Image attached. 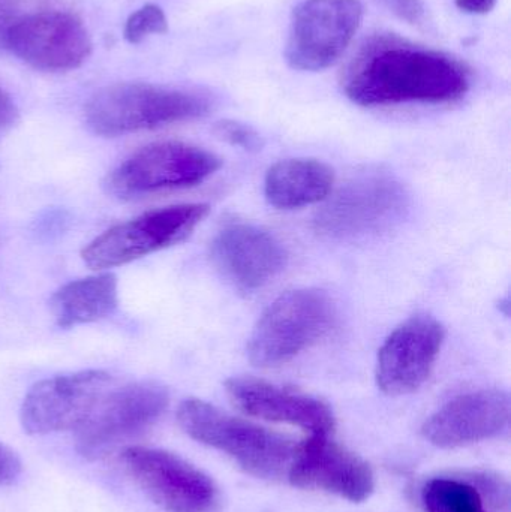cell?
I'll use <instances>...</instances> for the list:
<instances>
[{
    "mask_svg": "<svg viewBox=\"0 0 511 512\" xmlns=\"http://www.w3.org/2000/svg\"><path fill=\"white\" fill-rule=\"evenodd\" d=\"M470 87V68L461 60L389 35L366 42L342 78L347 98L362 107L446 104Z\"/></svg>",
    "mask_w": 511,
    "mask_h": 512,
    "instance_id": "cell-1",
    "label": "cell"
},
{
    "mask_svg": "<svg viewBox=\"0 0 511 512\" xmlns=\"http://www.w3.org/2000/svg\"><path fill=\"white\" fill-rule=\"evenodd\" d=\"M210 101L197 92L149 83H117L98 90L84 107L90 131L116 138L201 119Z\"/></svg>",
    "mask_w": 511,
    "mask_h": 512,
    "instance_id": "cell-2",
    "label": "cell"
},
{
    "mask_svg": "<svg viewBox=\"0 0 511 512\" xmlns=\"http://www.w3.org/2000/svg\"><path fill=\"white\" fill-rule=\"evenodd\" d=\"M177 421L194 441L227 454L243 471L257 478L282 477L296 451L285 436L233 417L204 400L180 403Z\"/></svg>",
    "mask_w": 511,
    "mask_h": 512,
    "instance_id": "cell-3",
    "label": "cell"
},
{
    "mask_svg": "<svg viewBox=\"0 0 511 512\" xmlns=\"http://www.w3.org/2000/svg\"><path fill=\"white\" fill-rule=\"evenodd\" d=\"M335 306L320 289H294L276 298L258 319L248 343L257 367H278L323 339L335 322Z\"/></svg>",
    "mask_w": 511,
    "mask_h": 512,
    "instance_id": "cell-4",
    "label": "cell"
},
{
    "mask_svg": "<svg viewBox=\"0 0 511 512\" xmlns=\"http://www.w3.org/2000/svg\"><path fill=\"white\" fill-rule=\"evenodd\" d=\"M221 158L179 141L150 144L132 153L105 179V191L119 200H137L168 189L191 188L212 177Z\"/></svg>",
    "mask_w": 511,
    "mask_h": 512,
    "instance_id": "cell-5",
    "label": "cell"
},
{
    "mask_svg": "<svg viewBox=\"0 0 511 512\" xmlns=\"http://www.w3.org/2000/svg\"><path fill=\"white\" fill-rule=\"evenodd\" d=\"M207 204H177L144 213L96 237L81 252L93 270L119 267L185 242L209 215Z\"/></svg>",
    "mask_w": 511,
    "mask_h": 512,
    "instance_id": "cell-6",
    "label": "cell"
},
{
    "mask_svg": "<svg viewBox=\"0 0 511 512\" xmlns=\"http://www.w3.org/2000/svg\"><path fill=\"white\" fill-rule=\"evenodd\" d=\"M362 20L360 0H303L291 14L285 60L297 71L330 68L347 50Z\"/></svg>",
    "mask_w": 511,
    "mask_h": 512,
    "instance_id": "cell-7",
    "label": "cell"
},
{
    "mask_svg": "<svg viewBox=\"0 0 511 512\" xmlns=\"http://www.w3.org/2000/svg\"><path fill=\"white\" fill-rule=\"evenodd\" d=\"M408 207L404 186L384 173L357 177L339 189L315 218L321 236L350 240L392 227Z\"/></svg>",
    "mask_w": 511,
    "mask_h": 512,
    "instance_id": "cell-8",
    "label": "cell"
},
{
    "mask_svg": "<svg viewBox=\"0 0 511 512\" xmlns=\"http://www.w3.org/2000/svg\"><path fill=\"white\" fill-rule=\"evenodd\" d=\"M167 388L156 382H134L102 397L77 429V451L87 460L110 454L120 442L150 429L167 411Z\"/></svg>",
    "mask_w": 511,
    "mask_h": 512,
    "instance_id": "cell-9",
    "label": "cell"
},
{
    "mask_svg": "<svg viewBox=\"0 0 511 512\" xmlns=\"http://www.w3.org/2000/svg\"><path fill=\"white\" fill-rule=\"evenodd\" d=\"M3 48L30 68L66 72L89 59L92 39L77 15L42 11L15 18L6 29Z\"/></svg>",
    "mask_w": 511,
    "mask_h": 512,
    "instance_id": "cell-10",
    "label": "cell"
},
{
    "mask_svg": "<svg viewBox=\"0 0 511 512\" xmlns=\"http://www.w3.org/2000/svg\"><path fill=\"white\" fill-rule=\"evenodd\" d=\"M120 462L134 483L165 512H210L215 507V483L176 454L128 447Z\"/></svg>",
    "mask_w": 511,
    "mask_h": 512,
    "instance_id": "cell-11",
    "label": "cell"
},
{
    "mask_svg": "<svg viewBox=\"0 0 511 512\" xmlns=\"http://www.w3.org/2000/svg\"><path fill=\"white\" fill-rule=\"evenodd\" d=\"M110 385L111 376L102 370H84L38 382L21 405L24 432L50 435L80 429Z\"/></svg>",
    "mask_w": 511,
    "mask_h": 512,
    "instance_id": "cell-12",
    "label": "cell"
},
{
    "mask_svg": "<svg viewBox=\"0 0 511 512\" xmlns=\"http://www.w3.org/2000/svg\"><path fill=\"white\" fill-rule=\"evenodd\" d=\"M446 340V328L429 315L402 322L378 351L377 385L387 396L419 390L434 370Z\"/></svg>",
    "mask_w": 511,
    "mask_h": 512,
    "instance_id": "cell-13",
    "label": "cell"
},
{
    "mask_svg": "<svg viewBox=\"0 0 511 512\" xmlns=\"http://www.w3.org/2000/svg\"><path fill=\"white\" fill-rule=\"evenodd\" d=\"M288 478L299 489L318 490L360 504L371 498L375 475L371 466L329 435H312L296 447Z\"/></svg>",
    "mask_w": 511,
    "mask_h": 512,
    "instance_id": "cell-14",
    "label": "cell"
},
{
    "mask_svg": "<svg viewBox=\"0 0 511 512\" xmlns=\"http://www.w3.org/2000/svg\"><path fill=\"white\" fill-rule=\"evenodd\" d=\"M219 273L240 291H257L287 264V252L269 231L249 224L222 228L210 246Z\"/></svg>",
    "mask_w": 511,
    "mask_h": 512,
    "instance_id": "cell-15",
    "label": "cell"
},
{
    "mask_svg": "<svg viewBox=\"0 0 511 512\" xmlns=\"http://www.w3.org/2000/svg\"><path fill=\"white\" fill-rule=\"evenodd\" d=\"M225 390L234 406L251 417L291 424L312 435H330L335 429L330 406L309 394L251 376L228 379Z\"/></svg>",
    "mask_w": 511,
    "mask_h": 512,
    "instance_id": "cell-16",
    "label": "cell"
},
{
    "mask_svg": "<svg viewBox=\"0 0 511 512\" xmlns=\"http://www.w3.org/2000/svg\"><path fill=\"white\" fill-rule=\"evenodd\" d=\"M509 421V394L479 390L455 397L438 409L423 426V435L435 447L459 448L501 435Z\"/></svg>",
    "mask_w": 511,
    "mask_h": 512,
    "instance_id": "cell-17",
    "label": "cell"
},
{
    "mask_svg": "<svg viewBox=\"0 0 511 512\" xmlns=\"http://www.w3.org/2000/svg\"><path fill=\"white\" fill-rule=\"evenodd\" d=\"M335 173L317 159H285L267 171L264 194L279 210L302 209L327 200Z\"/></svg>",
    "mask_w": 511,
    "mask_h": 512,
    "instance_id": "cell-18",
    "label": "cell"
},
{
    "mask_svg": "<svg viewBox=\"0 0 511 512\" xmlns=\"http://www.w3.org/2000/svg\"><path fill=\"white\" fill-rule=\"evenodd\" d=\"M50 307L60 328L99 321L117 307L116 277L105 273L72 280L56 291Z\"/></svg>",
    "mask_w": 511,
    "mask_h": 512,
    "instance_id": "cell-19",
    "label": "cell"
},
{
    "mask_svg": "<svg viewBox=\"0 0 511 512\" xmlns=\"http://www.w3.org/2000/svg\"><path fill=\"white\" fill-rule=\"evenodd\" d=\"M426 512H485L479 489L452 478H434L423 487Z\"/></svg>",
    "mask_w": 511,
    "mask_h": 512,
    "instance_id": "cell-20",
    "label": "cell"
},
{
    "mask_svg": "<svg viewBox=\"0 0 511 512\" xmlns=\"http://www.w3.org/2000/svg\"><path fill=\"white\" fill-rule=\"evenodd\" d=\"M168 30V21L161 6L147 3L137 11L132 12L126 20L123 35L129 44H140L147 36L159 35Z\"/></svg>",
    "mask_w": 511,
    "mask_h": 512,
    "instance_id": "cell-21",
    "label": "cell"
},
{
    "mask_svg": "<svg viewBox=\"0 0 511 512\" xmlns=\"http://www.w3.org/2000/svg\"><path fill=\"white\" fill-rule=\"evenodd\" d=\"M213 132L219 140L225 141L230 146L240 147L246 152H260L263 149V138L261 135L242 122L236 120H221L213 126Z\"/></svg>",
    "mask_w": 511,
    "mask_h": 512,
    "instance_id": "cell-22",
    "label": "cell"
},
{
    "mask_svg": "<svg viewBox=\"0 0 511 512\" xmlns=\"http://www.w3.org/2000/svg\"><path fill=\"white\" fill-rule=\"evenodd\" d=\"M20 120L17 105L8 92L0 86V137L11 132Z\"/></svg>",
    "mask_w": 511,
    "mask_h": 512,
    "instance_id": "cell-23",
    "label": "cell"
},
{
    "mask_svg": "<svg viewBox=\"0 0 511 512\" xmlns=\"http://www.w3.org/2000/svg\"><path fill=\"white\" fill-rule=\"evenodd\" d=\"M21 474V462L14 451L0 445V486H9Z\"/></svg>",
    "mask_w": 511,
    "mask_h": 512,
    "instance_id": "cell-24",
    "label": "cell"
},
{
    "mask_svg": "<svg viewBox=\"0 0 511 512\" xmlns=\"http://www.w3.org/2000/svg\"><path fill=\"white\" fill-rule=\"evenodd\" d=\"M387 2L392 11L408 23H419L425 15V5L422 0H387Z\"/></svg>",
    "mask_w": 511,
    "mask_h": 512,
    "instance_id": "cell-25",
    "label": "cell"
},
{
    "mask_svg": "<svg viewBox=\"0 0 511 512\" xmlns=\"http://www.w3.org/2000/svg\"><path fill=\"white\" fill-rule=\"evenodd\" d=\"M497 2L498 0H456V6L467 14L485 15L495 8Z\"/></svg>",
    "mask_w": 511,
    "mask_h": 512,
    "instance_id": "cell-26",
    "label": "cell"
},
{
    "mask_svg": "<svg viewBox=\"0 0 511 512\" xmlns=\"http://www.w3.org/2000/svg\"><path fill=\"white\" fill-rule=\"evenodd\" d=\"M11 14V2L9 0H0V48H3V38H5L6 29L9 24L15 20Z\"/></svg>",
    "mask_w": 511,
    "mask_h": 512,
    "instance_id": "cell-27",
    "label": "cell"
}]
</instances>
